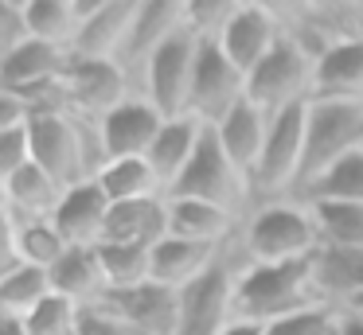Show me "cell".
Wrapping results in <instances>:
<instances>
[{
  "label": "cell",
  "instance_id": "83f0119b",
  "mask_svg": "<svg viewBox=\"0 0 363 335\" xmlns=\"http://www.w3.org/2000/svg\"><path fill=\"white\" fill-rule=\"evenodd\" d=\"M12 234H16L20 265H32V269H43V273L55 269V265L63 261V254L71 249L51 218H32V222H16V218H12Z\"/></svg>",
  "mask_w": 363,
  "mask_h": 335
},
{
  "label": "cell",
  "instance_id": "f546056e",
  "mask_svg": "<svg viewBox=\"0 0 363 335\" xmlns=\"http://www.w3.org/2000/svg\"><path fill=\"white\" fill-rule=\"evenodd\" d=\"M48 296H51V277L43 269L16 265L12 273L0 277V312H4V316L28 319Z\"/></svg>",
  "mask_w": 363,
  "mask_h": 335
},
{
  "label": "cell",
  "instance_id": "2e32d148",
  "mask_svg": "<svg viewBox=\"0 0 363 335\" xmlns=\"http://www.w3.org/2000/svg\"><path fill=\"white\" fill-rule=\"evenodd\" d=\"M67 67H71V51L28 39L9 59H0V90H12L16 98H24V93L40 90V86L67 78Z\"/></svg>",
  "mask_w": 363,
  "mask_h": 335
},
{
  "label": "cell",
  "instance_id": "8d00e7d4",
  "mask_svg": "<svg viewBox=\"0 0 363 335\" xmlns=\"http://www.w3.org/2000/svg\"><path fill=\"white\" fill-rule=\"evenodd\" d=\"M28 39L32 35H28V20H24V0H0V59H9Z\"/></svg>",
  "mask_w": 363,
  "mask_h": 335
},
{
  "label": "cell",
  "instance_id": "9c48e42d",
  "mask_svg": "<svg viewBox=\"0 0 363 335\" xmlns=\"http://www.w3.org/2000/svg\"><path fill=\"white\" fill-rule=\"evenodd\" d=\"M285 39V23L277 16V4H262V0H242L223 35L215 39L219 51L235 62L242 74H250L269 51Z\"/></svg>",
  "mask_w": 363,
  "mask_h": 335
},
{
  "label": "cell",
  "instance_id": "b9f144b4",
  "mask_svg": "<svg viewBox=\"0 0 363 335\" xmlns=\"http://www.w3.org/2000/svg\"><path fill=\"white\" fill-rule=\"evenodd\" d=\"M223 335H266V327H262V324H246V319H230V324L223 327Z\"/></svg>",
  "mask_w": 363,
  "mask_h": 335
},
{
  "label": "cell",
  "instance_id": "603a6c76",
  "mask_svg": "<svg viewBox=\"0 0 363 335\" xmlns=\"http://www.w3.org/2000/svg\"><path fill=\"white\" fill-rule=\"evenodd\" d=\"M51 277V293L67 296V300L82 304V308H94L110 288H106V273L98 261V246H71L63 254V261L48 273Z\"/></svg>",
  "mask_w": 363,
  "mask_h": 335
},
{
  "label": "cell",
  "instance_id": "ab89813d",
  "mask_svg": "<svg viewBox=\"0 0 363 335\" xmlns=\"http://www.w3.org/2000/svg\"><path fill=\"white\" fill-rule=\"evenodd\" d=\"M20 265V257H16V234H12V218L4 226H0V277L4 273H12Z\"/></svg>",
  "mask_w": 363,
  "mask_h": 335
},
{
  "label": "cell",
  "instance_id": "ee69618b",
  "mask_svg": "<svg viewBox=\"0 0 363 335\" xmlns=\"http://www.w3.org/2000/svg\"><path fill=\"white\" fill-rule=\"evenodd\" d=\"M9 222V203H4V195H0V226Z\"/></svg>",
  "mask_w": 363,
  "mask_h": 335
},
{
  "label": "cell",
  "instance_id": "836d02e7",
  "mask_svg": "<svg viewBox=\"0 0 363 335\" xmlns=\"http://www.w3.org/2000/svg\"><path fill=\"white\" fill-rule=\"evenodd\" d=\"M242 0H184V28L199 39V43H215L230 16L238 12Z\"/></svg>",
  "mask_w": 363,
  "mask_h": 335
},
{
  "label": "cell",
  "instance_id": "484cf974",
  "mask_svg": "<svg viewBox=\"0 0 363 335\" xmlns=\"http://www.w3.org/2000/svg\"><path fill=\"white\" fill-rule=\"evenodd\" d=\"M98 187L106 191L110 203H133V199H152V195H168L160 176L145 156H125V160H106L98 171Z\"/></svg>",
  "mask_w": 363,
  "mask_h": 335
},
{
  "label": "cell",
  "instance_id": "d4e9b609",
  "mask_svg": "<svg viewBox=\"0 0 363 335\" xmlns=\"http://www.w3.org/2000/svg\"><path fill=\"white\" fill-rule=\"evenodd\" d=\"M67 187H59L55 179L48 176L43 168H24L20 176H12L9 183H0V195L9 203V218L16 222H32V218H51L63 199Z\"/></svg>",
  "mask_w": 363,
  "mask_h": 335
},
{
  "label": "cell",
  "instance_id": "f1b7e54d",
  "mask_svg": "<svg viewBox=\"0 0 363 335\" xmlns=\"http://www.w3.org/2000/svg\"><path fill=\"white\" fill-rule=\"evenodd\" d=\"M308 207L320 230V249H363V207L352 203H308Z\"/></svg>",
  "mask_w": 363,
  "mask_h": 335
},
{
  "label": "cell",
  "instance_id": "4fadbf2b",
  "mask_svg": "<svg viewBox=\"0 0 363 335\" xmlns=\"http://www.w3.org/2000/svg\"><path fill=\"white\" fill-rule=\"evenodd\" d=\"M184 31V0H141L137 4V20L129 31L125 47H121L118 62L125 67L129 78H141L149 59L168 43V39Z\"/></svg>",
  "mask_w": 363,
  "mask_h": 335
},
{
  "label": "cell",
  "instance_id": "44dd1931",
  "mask_svg": "<svg viewBox=\"0 0 363 335\" xmlns=\"http://www.w3.org/2000/svg\"><path fill=\"white\" fill-rule=\"evenodd\" d=\"M266 129H269V117L262 113L258 106L242 101L238 109H230L219 125H215V137H219L223 152L235 160V168L242 171L246 179H254V168L262 160V148H266ZM254 187V183H250Z\"/></svg>",
  "mask_w": 363,
  "mask_h": 335
},
{
  "label": "cell",
  "instance_id": "7c38bea8",
  "mask_svg": "<svg viewBox=\"0 0 363 335\" xmlns=\"http://www.w3.org/2000/svg\"><path fill=\"white\" fill-rule=\"evenodd\" d=\"M160 125H164V113L152 106L145 93H133L125 98L118 109L98 121V132H102V152L106 160H125V156H145L157 140Z\"/></svg>",
  "mask_w": 363,
  "mask_h": 335
},
{
  "label": "cell",
  "instance_id": "9a60e30c",
  "mask_svg": "<svg viewBox=\"0 0 363 335\" xmlns=\"http://www.w3.org/2000/svg\"><path fill=\"white\" fill-rule=\"evenodd\" d=\"M230 246H203V242H184V238H164L152 246V285L172 288V293H184L188 285H196L199 277L215 269L223 261Z\"/></svg>",
  "mask_w": 363,
  "mask_h": 335
},
{
  "label": "cell",
  "instance_id": "1f68e13d",
  "mask_svg": "<svg viewBox=\"0 0 363 335\" xmlns=\"http://www.w3.org/2000/svg\"><path fill=\"white\" fill-rule=\"evenodd\" d=\"M305 203H352V207H363V152L340 160L332 171H324L305 195Z\"/></svg>",
  "mask_w": 363,
  "mask_h": 335
},
{
  "label": "cell",
  "instance_id": "8992f818",
  "mask_svg": "<svg viewBox=\"0 0 363 335\" xmlns=\"http://www.w3.org/2000/svg\"><path fill=\"white\" fill-rule=\"evenodd\" d=\"M242 101H246V74L219 51V43H199L191 93H188V117L215 129Z\"/></svg>",
  "mask_w": 363,
  "mask_h": 335
},
{
  "label": "cell",
  "instance_id": "277c9868",
  "mask_svg": "<svg viewBox=\"0 0 363 335\" xmlns=\"http://www.w3.org/2000/svg\"><path fill=\"white\" fill-rule=\"evenodd\" d=\"M176 199H199V203H211V207L227 210V215H235L238 222H242L246 215H250V203H254V187L250 179L242 176V171L235 168V160H230L227 152H223L219 137H215L211 129L203 132V140H199L196 156H191V164L184 168V176L172 183Z\"/></svg>",
  "mask_w": 363,
  "mask_h": 335
},
{
  "label": "cell",
  "instance_id": "4dcf8cb0",
  "mask_svg": "<svg viewBox=\"0 0 363 335\" xmlns=\"http://www.w3.org/2000/svg\"><path fill=\"white\" fill-rule=\"evenodd\" d=\"M98 261H102L110 293L152 280V246H98Z\"/></svg>",
  "mask_w": 363,
  "mask_h": 335
},
{
  "label": "cell",
  "instance_id": "d590c367",
  "mask_svg": "<svg viewBox=\"0 0 363 335\" xmlns=\"http://www.w3.org/2000/svg\"><path fill=\"white\" fill-rule=\"evenodd\" d=\"M32 164H35V156H32V137H28V125L0 132V183H9L12 176H20V171L32 168Z\"/></svg>",
  "mask_w": 363,
  "mask_h": 335
},
{
  "label": "cell",
  "instance_id": "7a4b0ae2",
  "mask_svg": "<svg viewBox=\"0 0 363 335\" xmlns=\"http://www.w3.org/2000/svg\"><path fill=\"white\" fill-rule=\"evenodd\" d=\"M308 304H324L313 285V257L285 265L246 261L242 269H235V319L266 327L281 316L308 308Z\"/></svg>",
  "mask_w": 363,
  "mask_h": 335
},
{
  "label": "cell",
  "instance_id": "ffe728a7",
  "mask_svg": "<svg viewBox=\"0 0 363 335\" xmlns=\"http://www.w3.org/2000/svg\"><path fill=\"white\" fill-rule=\"evenodd\" d=\"M207 125H199L196 117L180 113V117H164V125H160L157 140H152V148L145 152V160L152 164V171L160 176V183H164V191H172V183L184 176V168L191 164V156H196L199 140H203Z\"/></svg>",
  "mask_w": 363,
  "mask_h": 335
},
{
  "label": "cell",
  "instance_id": "cb8c5ba5",
  "mask_svg": "<svg viewBox=\"0 0 363 335\" xmlns=\"http://www.w3.org/2000/svg\"><path fill=\"white\" fill-rule=\"evenodd\" d=\"M313 285L332 308L363 296V249H320L313 257Z\"/></svg>",
  "mask_w": 363,
  "mask_h": 335
},
{
  "label": "cell",
  "instance_id": "30bf717a",
  "mask_svg": "<svg viewBox=\"0 0 363 335\" xmlns=\"http://www.w3.org/2000/svg\"><path fill=\"white\" fill-rule=\"evenodd\" d=\"M230 319H235V269L219 261L207 277L180 293L176 335H223Z\"/></svg>",
  "mask_w": 363,
  "mask_h": 335
},
{
  "label": "cell",
  "instance_id": "8fae6325",
  "mask_svg": "<svg viewBox=\"0 0 363 335\" xmlns=\"http://www.w3.org/2000/svg\"><path fill=\"white\" fill-rule=\"evenodd\" d=\"M98 312H106L110 319H118L121 327H129L133 335H176V308H180V293L160 285H137L121 288V293H106L94 304Z\"/></svg>",
  "mask_w": 363,
  "mask_h": 335
},
{
  "label": "cell",
  "instance_id": "5bb4252c",
  "mask_svg": "<svg viewBox=\"0 0 363 335\" xmlns=\"http://www.w3.org/2000/svg\"><path fill=\"white\" fill-rule=\"evenodd\" d=\"M110 207L113 203L106 199L98 179H82V183H74L63 191L51 222H55V230L67 238V246H102Z\"/></svg>",
  "mask_w": 363,
  "mask_h": 335
},
{
  "label": "cell",
  "instance_id": "6da1fadb",
  "mask_svg": "<svg viewBox=\"0 0 363 335\" xmlns=\"http://www.w3.org/2000/svg\"><path fill=\"white\" fill-rule=\"evenodd\" d=\"M238 249L254 265H285L316 257L320 230H316L313 207L301 199H274L254 207L238 226Z\"/></svg>",
  "mask_w": 363,
  "mask_h": 335
},
{
  "label": "cell",
  "instance_id": "74e56055",
  "mask_svg": "<svg viewBox=\"0 0 363 335\" xmlns=\"http://www.w3.org/2000/svg\"><path fill=\"white\" fill-rule=\"evenodd\" d=\"M32 121V113H28V106L16 98L12 90H0V132L9 129H20V125Z\"/></svg>",
  "mask_w": 363,
  "mask_h": 335
},
{
  "label": "cell",
  "instance_id": "d6a6232c",
  "mask_svg": "<svg viewBox=\"0 0 363 335\" xmlns=\"http://www.w3.org/2000/svg\"><path fill=\"white\" fill-rule=\"evenodd\" d=\"M24 327H28V335H86V308L51 293L24 319Z\"/></svg>",
  "mask_w": 363,
  "mask_h": 335
},
{
  "label": "cell",
  "instance_id": "5b68a950",
  "mask_svg": "<svg viewBox=\"0 0 363 335\" xmlns=\"http://www.w3.org/2000/svg\"><path fill=\"white\" fill-rule=\"evenodd\" d=\"M313 78H316V59L285 35L246 74V101L258 106L266 117L293 109V106H308L313 101Z\"/></svg>",
  "mask_w": 363,
  "mask_h": 335
},
{
  "label": "cell",
  "instance_id": "ac0fdd59",
  "mask_svg": "<svg viewBox=\"0 0 363 335\" xmlns=\"http://www.w3.org/2000/svg\"><path fill=\"white\" fill-rule=\"evenodd\" d=\"M313 101H363V35L340 39L316 59Z\"/></svg>",
  "mask_w": 363,
  "mask_h": 335
},
{
  "label": "cell",
  "instance_id": "52a82bcc",
  "mask_svg": "<svg viewBox=\"0 0 363 335\" xmlns=\"http://www.w3.org/2000/svg\"><path fill=\"white\" fill-rule=\"evenodd\" d=\"M67 109L79 121H102L110 109H118L125 98H133V78L125 74L118 59H74L67 67Z\"/></svg>",
  "mask_w": 363,
  "mask_h": 335
},
{
  "label": "cell",
  "instance_id": "7bdbcfd3",
  "mask_svg": "<svg viewBox=\"0 0 363 335\" xmlns=\"http://www.w3.org/2000/svg\"><path fill=\"white\" fill-rule=\"evenodd\" d=\"M0 335H28V327H24V319L4 316V312H0Z\"/></svg>",
  "mask_w": 363,
  "mask_h": 335
},
{
  "label": "cell",
  "instance_id": "e575fe53",
  "mask_svg": "<svg viewBox=\"0 0 363 335\" xmlns=\"http://www.w3.org/2000/svg\"><path fill=\"white\" fill-rule=\"evenodd\" d=\"M340 308L332 304H308V308L281 316L274 324H266V335H336Z\"/></svg>",
  "mask_w": 363,
  "mask_h": 335
},
{
  "label": "cell",
  "instance_id": "f35d334b",
  "mask_svg": "<svg viewBox=\"0 0 363 335\" xmlns=\"http://www.w3.org/2000/svg\"><path fill=\"white\" fill-rule=\"evenodd\" d=\"M86 335H133L129 327H121L118 319H110L106 312L86 308Z\"/></svg>",
  "mask_w": 363,
  "mask_h": 335
},
{
  "label": "cell",
  "instance_id": "60d3db41",
  "mask_svg": "<svg viewBox=\"0 0 363 335\" xmlns=\"http://www.w3.org/2000/svg\"><path fill=\"white\" fill-rule=\"evenodd\" d=\"M336 335H363V316H359V312H344V308H340Z\"/></svg>",
  "mask_w": 363,
  "mask_h": 335
},
{
  "label": "cell",
  "instance_id": "7402d4cb",
  "mask_svg": "<svg viewBox=\"0 0 363 335\" xmlns=\"http://www.w3.org/2000/svg\"><path fill=\"white\" fill-rule=\"evenodd\" d=\"M238 218L199 199H176L168 195V234L203 246H230V234H238Z\"/></svg>",
  "mask_w": 363,
  "mask_h": 335
},
{
  "label": "cell",
  "instance_id": "e0dca14e",
  "mask_svg": "<svg viewBox=\"0 0 363 335\" xmlns=\"http://www.w3.org/2000/svg\"><path fill=\"white\" fill-rule=\"evenodd\" d=\"M137 4L141 0H102L94 16H86V23L79 28L71 55L74 59H118L129 31H133Z\"/></svg>",
  "mask_w": 363,
  "mask_h": 335
},
{
  "label": "cell",
  "instance_id": "d6986e66",
  "mask_svg": "<svg viewBox=\"0 0 363 335\" xmlns=\"http://www.w3.org/2000/svg\"><path fill=\"white\" fill-rule=\"evenodd\" d=\"M168 234V195L113 203L106 218L102 246H157Z\"/></svg>",
  "mask_w": 363,
  "mask_h": 335
},
{
  "label": "cell",
  "instance_id": "ba28073f",
  "mask_svg": "<svg viewBox=\"0 0 363 335\" xmlns=\"http://www.w3.org/2000/svg\"><path fill=\"white\" fill-rule=\"evenodd\" d=\"M196 55H199V39L184 28V31H176V35L149 59V67H145L141 93L164 117L188 113V93H191V74H196Z\"/></svg>",
  "mask_w": 363,
  "mask_h": 335
},
{
  "label": "cell",
  "instance_id": "4316f807",
  "mask_svg": "<svg viewBox=\"0 0 363 335\" xmlns=\"http://www.w3.org/2000/svg\"><path fill=\"white\" fill-rule=\"evenodd\" d=\"M24 20L32 39L71 51L82 28V8L79 0H24Z\"/></svg>",
  "mask_w": 363,
  "mask_h": 335
},
{
  "label": "cell",
  "instance_id": "3957f363",
  "mask_svg": "<svg viewBox=\"0 0 363 335\" xmlns=\"http://www.w3.org/2000/svg\"><path fill=\"white\" fill-rule=\"evenodd\" d=\"M363 152V101H308L305 117V168L297 199L340 160Z\"/></svg>",
  "mask_w": 363,
  "mask_h": 335
}]
</instances>
